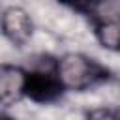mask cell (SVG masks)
Wrapping results in <instances>:
<instances>
[{"label": "cell", "instance_id": "4", "mask_svg": "<svg viewBox=\"0 0 120 120\" xmlns=\"http://www.w3.org/2000/svg\"><path fill=\"white\" fill-rule=\"evenodd\" d=\"M0 30H2V34H4L13 45L22 47V45L32 38L34 24H32L30 15H28L22 8L11 6V8L4 9L2 15H0Z\"/></svg>", "mask_w": 120, "mask_h": 120}, {"label": "cell", "instance_id": "6", "mask_svg": "<svg viewBox=\"0 0 120 120\" xmlns=\"http://www.w3.org/2000/svg\"><path fill=\"white\" fill-rule=\"evenodd\" d=\"M86 120H120V111L112 107H99L86 112Z\"/></svg>", "mask_w": 120, "mask_h": 120}, {"label": "cell", "instance_id": "5", "mask_svg": "<svg viewBox=\"0 0 120 120\" xmlns=\"http://www.w3.org/2000/svg\"><path fill=\"white\" fill-rule=\"evenodd\" d=\"M24 96V69L11 64L0 66V105H15Z\"/></svg>", "mask_w": 120, "mask_h": 120}, {"label": "cell", "instance_id": "2", "mask_svg": "<svg viewBox=\"0 0 120 120\" xmlns=\"http://www.w3.org/2000/svg\"><path fill=\"white\" fill-rule=\"evenodd\" d=\"M69 8L90 21L98 41L105 49L120 52V2H82Z\"/></svg>", "mask_w": 120, "mask_h": 120}, {"label": "cell", "instance_id": "3", "mask_svg": "<svg viewBox=\"0 0 120 120\" xmlns=\"http://www.w3.org/2000/svg\"><path fill=\"white\" fill-rule=\"evenodd\" d=\"M64 92L58 77V64L51 56H43L30 69H24V96L36 103H51Z\"/></svg>", "mask_w": 120, "mask_h": 120}, {"label": "cell", "instance_id": "7", "mask_svg": "<svg viewBox=\"0 0 120 120\" xmlns=\"http://www.w3.org/2000/svg\"><path fill=\"white\" fill-rule=\"evenodd\" d=\"M0 120H13V118H11L9 114H6V112H2V111H0Z\"/></svg>", "mask_w": 120, "mask_h": 120}, {"label": "cell", "instance_id": "1", "mask_svg": "<svg viewBox=\"0 0 120 120\" xmlns=\"http://www.w3.org/2000/svg\"><path fill=\"white\" fill-rule=\"evenodd\" d=\"M56 64L64 90L69 88L75 92H82L112 77L109 68L82 52H68L60 60H56Z\"/></svg>", "mask_w": 120, "mask_h": 120}]
</instances>
